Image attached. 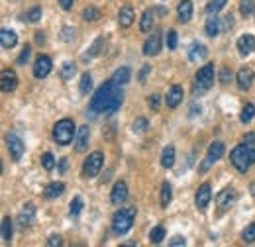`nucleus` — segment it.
I'll return each instance as SVG.
<instances>
[{
	"label": "nucleus",
	"instance_id": "c9c22d12",
	"mask_svg": "<svg viewBox=\"0 0 255 247\" xmlns=\"http://www.w3.org/2000/svg\"><path fill=\"white\" fill-rule=\"evenodd\" d=\"M102 43H104V37H98L95 43H93V47L89 49V53H87V55H83V59H85V61H89V59L96 57V55L100 53V47H102Z\"/></svg>",
	"mask_w": 255,
	"mask_h": 247
},
{
	"label": "nucleus",
	"instance_id": "a878e982",
	"mask_svg": "<svg viewBox=\"0 0 255 247\" xmlns=\"http://www.w3.org/2000/svg\"><path fill=\"white\" fill-rule=\"evenodd\" d=\"M161 165H163L165 169H171V167L175 165V147H173V145H167V147L163 149V153H161Z\"/></svg>",
	"mask_w": 255,
	"mask_h": 247
},
{
	"label": "nucleus",
	"instance_id": "2eb2a0df",
	"mask_svg": "<svg viewBox=\"0 0 255 247\" xmlns=\"http://www.w3.org/2000/svg\"><path fill=\"white\" fill-rule=\"evenodd\" d=\"M133 20H135L133 8H131L129 4H124V6L120 8V12H118V24H120V28H129V26L133 24Z\"/></svg>",
	"mask_w": 255,
	"mask_h": 247
},
{
	"label": "nucleus",
	"instance_id": "7ed1b4c3",
	"mask_svg": "<svg viewBox=\"0 0 255 247\" xmlns=\"http://www.w3.org/2000/svg\"><path fill=\"white\" fill-rule=\"evenodd\" d=\"M73 135H75V122L63 118L55 124L53 127V139L59 143V145H69L73 141Z\"/></svg>",
	"mask_w": 255,
	"mask_h": 247
},
{
	"label": "nucleus",
	"instance_id": "5701e85b",
	"mask_svg": "<svg viewBox=\"0 0 255 247\" xmlns=\"http://www.w3.org/2000/svg\"><path fill=\"white\" fill-rule=\"evenodd\" d=\"M0 41H2V47L4 49H12L18 43V35L12 30H2L0 31Z\"/></svg>",
	"mask_w": 255,
	"mask_h": 247
},
{
	"label": "nucleus",
	"instance_id": "9d476101",
	"mask_svg": "<svg viewBox=\"0 0 255 247\" xmlns=\"http://www.w3.org/2000/svg\"><path fill=\"white\" fill-rule=\"evenodd\" d=\"M51 67H53V63L51 59L47 57V55H39L35 63H33V77L35 79H43V77H47L49 73H51Z\"/></svg>",
	"mask_w": 255,
	"mask_h": 247
},
{
	"label": "nucleus",
	"instance_id": "603ef678",
	"mask_svg": "<svg viewBox=\"0 0 255 247\" xmlns=\"http://www.w3.org/2000/svg\"><path fill=\"white\" fill-rule=\"evenodd\" d=\"M159 106H161V96L159 94H151V96H149V108L157 112V110H159Z\"/></svg>",
	"mask_w": 255,
	"mask_h": 247
},
{
	"label": "nucleus",
	"instance_id": "6e6d98bb",
	"mask_svg": "<svg viewBox=\"0 0 255 247\" xmlns=\"http://www.w3.org/2000/svg\"><path fill=\"white\" fill-rule=\"evenodd\" d=\"M57 2H59V6H61L63 10H71V8H73V2H75V0H57Z\"/></svg>",
	"mask_w": 255,
	"mask_h": 247
},
{
	"label": "nucleus",
	"instance_id": "49530a36",
	"mask_svg": "<svg viewBox=\"0 0 255 247\" xmlns=\"http://www.w3.org/2000/svg\"><path fill=\"white\" fill-rule=\"evenodd\" d=\"M167 47L177 49V31L175 30H169V33H167Z\"/></svg>",
	"mask_w": 255,
	"mask_h": 247
},
{
	"label": "nucleus",
	"instance_id": "c85d7f7f",
	"mask_svg": "<svg viewBox=\"0 0 255 247\" xmlns=\"http://www.w3.org/2000/svg\"><path fill=\"white\" fill-rule=\"evenodd\" d=\"M255 118V104L252 102H248L246 106H244V110H242V116H240V120L242 124H250L252 120Z\"/></svg>",
	"mask_w": 255,
	"mask_h": 247
},
{
	"label": "nucleus",
	"instance_id": "4c0bfd02",
	"mask_svg": "<svg viewBox=\"0 0 255 247\" xmlns=\"http://www.w3.org/2000/svg\"><path fill=\"white\" fill-rule=\"evenodd\" d=\"M83 18L87 22H96V20H100V12L96 8H93V6H89V8L83 10Z\"/></svg>",
	"mask_w": 255,
	"mask_h": 247
},
{
	"label": "nucleus",
	"instance_id": "1a4fd4ad",
	"mask_svg": "<svg viewBox=\"0 0 255 247\" xmlns=\"http://www.w3.org/2000/svg\"><path fill=\"white\" fill-rule=\"evenodd\" d=\"M16 87H18L16 73L12 69H4L2 75H0V89H2V93H12V91H16Z\"/></svg>",
	"mask_w": 255,
	"mask_h": 247
},
{
	"label": "nucleus",
	"instance_id": "423d86ee",
	"mask_svg": "<svg viewBox=\"0 0 255 247\" xmlns=\"http://www.w3.org/2000/svg\"><path fill=\"white\" fill-rule=\"evenodd\" d=\"M102 163H104V155L100 153V151L91 153L85 159V163H83V177H85V179L96 177V175L100 173V169H102Z\"/></svg>",
	"mask_w": 255,
	"mask_h": 247
},
{
	"label": "nucleus",
	"instance_id": "58836bf2",
	"mask_svg": "<svg viewBox=\"0 0 255 247\" xmlns=\"http://www.w3.org/2000/svg\"><path fill=\"white\" fill-rule=\"evenodd\" d=\"M93 89V79L89 73H83L81 77V94H89V91Z\"/></svg>",
	"mask_w": 255,
	"mask_h": 247
},
{
	"label": "nucleus",
	"instance_id": "864d4df0",
	"mask_svg": "<svg viewBox=\"0 0 255 247\" xmlns=\"http://www.w3.org/2000/svg\"><path fill=\"white\" fill-rule=\"evenodd\" d=\"M187 244V240L185 238H181V236H175L171 242H169V246H173V247H177V246H185Z\"/></svg>",
	"mask_w": 255,
	"mask_h": 247
},
{
	"label": "nucleus",
	"instance_id": "4be33fe9",
	"mask_svg": "<svg viewBox=\"0 0 255 247\" xmlns=\"http://www.w3.org/2000/svg\"><path fill=\"white\" fill-rule=\"evenodd\" d=\"M129 77H131V71H129L128 67H120V69H116V71H114L112 81H114L118 87H124V85L129 83Z\"/></svg>",
	"mask_w": 255,
	"mask_h": 247
},
{
	"label": "nucleus",
	"instance_id": "5fc2aeb1",
	"mask_svg": "<svg viewBox=\"0 0 255 247\" xmlns=\"http://www.w3.org/2000/svg\"><path fill=\"white\" fill-rule=\"evenodd\" d=\"M63 244V240L59 238V236H51L49 240H47V246L49 247H55V246H61Z\"/></svg>",
	"mask_w": 255,
	"mask_h": 247
},
{
	"label": "nucleus",
	"instance_id": "8fccbe9b",
	"mask_svg": "<svg viewBox=\"0 0 255 247\" xmlns=\"http://www.w3.org/2000/svg\"><path fill=\"white\" fill-rule=\"evenodd\" d=\"M151 73V65H141V71H139V75H137V79H139V83H145V79H147V75Z\"/></svg>",
	"mask_w": 255,
	"mask_h": 247
},
{
	"label": "nucleus",
	"instance_id": "09e8293b",
	"mask_svg": "<svg viewBox=\"0 0 255 247\" xmlns=\"http://www.w3.org/2000/svg\"><path fill=\"white\" fill-rule=\"evenodd\" d=\"M30 55H32V47H30V45H26V47L22 49V53H20V57H18V63H20V65H24V63H28V59H30Z\"/></svg>",
	"mask_w": 255,
	"mask_h": 247
},
{
	"label": "nucleus",
	"instance_id": "393cba45",
	"mask_svg": "<svg viewBox=\"0 0 255 247\" xmlns=\"http://www.w3.org/2000/svg\"><path fill=\"white\" fill-rule=\"evenodd\" d=\"M63 192H65V185H63V183H51V185L45 186V190H43L45 198H49V200H53V198H59Z\"/></svg>",
	"mask_w": 255,
	"mask_h": 247
},
{
	"label": "nucleus",
	"instance_id": "f03ea898",
	"mask_svg": "<svg viewBox=\"0 0 255 247\" xmlns=\"http://www.w3.org/2000/svg\"><path fill=\"white\" fill-rule=\"evenodd\" d=\"M133 218H135V208H122V210H118L114 214V218H112V230H114V234H118V236L128 234L131 230Z\"/></svg>",
	"mask_w": 255,
	"mask_h": 247
},
{
	"label": "nucleus",
	"instance_id": "6ab92c4d",
	"mask_svg": "<svg viewBox=\"0 0 255 247\" xmlns=\"http://www.w3.org/2000/svg\"><path fill=\"white\" fill-rule=\"evenodd\" d=\"M177 14H179V22L187 24L192 18V2L191 0H181L177 6Z\"/></svg>",
	"mask_w": 255,
	"mask_h": 247
},
{
	"label": "nucleus",
	"instance_id": "ea45409f",
	"mask_svg": "<svg viewBox=\"0 0 255 247\" xmlns=\"http://www.w3.org/2000/svg\"><path fill=\"white\" fill-rule=\"evenodd\" d=\"M77 73V67H75V63H63V67H61V79H71L73 75Z\"/></svg>",
	"mask_w": 255,
	"mask_h": 247
},
{
	"label": "nucleus",
	"instance_id": "72a5a7b5",
	"mask_svg": "<svg viewBox=\"0 0 255 247\" xmlns=\"http://www.w3.org/2000/svg\"><path fill=\"white\" fill-rule=\"evenodd\" d=\"M149 240H151V244H161L165 240V228L163 226H155L149 232Z\"/></svg>",
	"mask_w": 255,
	"mask_h": 247
},
{
	"label": "nucleus",
	"instance_id": "f704fd0d",
	"mask_svg": "<svg viewBox=\"0 0 255 247\" xmlns=\"http://www.w3.org/2000/svg\"><path fill=\"white\" fill-rule=\"evenodd\" d=\"M81 210H83V198H81V196H75V198L71 200V210H69V216L77 218L79 214H81Z\"/></svg>",
	"mask_w": 255,
	"mask_h": 247
},
{
	"label": "nucleus",
	"instance_id": "c756f323",
	"mask_svg": "<svg viewBox=\"0 0 255 247\" xmlns=\"http://www.w3.org/2000/svg\"><path fill=\"white\" fill-rule=\"evenodd\" d=\"M244 145H246L248 153H250V157H252V161L255 163V133L254 131L246 133V137H244Z\"/></svg>",
	"mask_w": 255,
	"mask_h": 247
},
{
	"label": "nucleus",
	"instance_id": "b1692460",
	"mask_svg": "<svg viewBox=\"0 0 255 247\" xmlns=\"http://www.w3.org/2000/svg\"><path fill=\"white\" fill-rule=\"evenodd\" d=\"M206 53H208L206 45H202V43H192L191 49H189V59L196 63V61H200V59H204Z\"/></svg>",
	"mask_w": 255,
	"mask_h": 247
},
{
	"label": "nucleus",
	"instance_id": "0eeeda50",
	"mask_svg": "<svg viewBox=\"0 0 255 247\" xmlns=\"http://www.w3.org/2000/svg\"><path fill=\"white\" fill-rule=\"evenodd\" d=\"M224 155V143L222 141H214V143H210V147H208V153H206V159L200 163V167H198V171L200 173H206L220 157Z\"/></svg>",
	"mask_w": 255,
	"mask_h": 247
},
{
	"label": "nucleus",
	"instance_id": "dca6fc26",
	"mask_svg": "<svg viewBox=\"0 0 255 247\" xmlns=\"http://www.w3.org/2000/svg\"><path fill=\"white\" fill-rule=\"evenodd\" d=\"M254 81H255V75L250 67L240 69V73H238V87H240L242 91H248V89L252 87Z\"/></svg>",
	"mask_w": 255,
	"mask_h": 247
},
{
	"label": "nucleus",
	"instance_id": "13d9d810",
	"mask_svg": "<svg viewBox=\"0 0 255 247\" xmlns=\"http://www.w3.org/2000/svg\"><path fill=\"white\" fill-rule=\"evenodd\" d=\"M67 167H69V159L63 157V159L59 161V173H65V171H67Z\"/></svg>",
	"mask_w": 255,
	"mask_h": 247
},
{
	"label": "nucleus",
	"instance_id": "6e6552de",
	"mask_svg": "<svg viewBox=\"0 0 255 247\" xmlns=\"http://www.w3.org/2000/svg\"><path fill=\"white\" fill-rule=\"evenodd\" d=\"M6 147H8V151H10L14 161L22 159V155H24V141L16 133H8L6 135Z\"/></svg>",
	"mask_w": 255,
	"mask_h": 247
},
{
	"label": "nucleus",
	"instance_id": "bb28decb",
	"mask_svg": "<svg viewBox=\"0 0 255 247\" xmlns=\"http://www.w3.org/2000/svg\"><path fill=\"white\" fill-rule=\"evenodd\" d=\"M153 20H155V14H153V10H145L143 14H141V22H139V30L141 31H151L153 28Z\"/></svg>",
	"mask_w": 255,
	"mask_h": 247
},
{
	"label": "nucleus",
	"instance_id": "a211bd4d",
	"mask_svg": "<svg viewBox=\"0 0 255 247\" xmlns=\"http://www.w3.org/2000/svg\"><path fill=\"white\" fill-rule=\"evenodd\" d=\"M165 102H167L169 108H177V106L183 102V89H181L179 85H173V87L169 89V93H167Z\"/></svg>",
	"mask_w": 255,
	"mask_h": 247
},
{
	"label": "nucleus",
	"instance_id": "412c9836",
	"mask_svg": "<svg viewBox=\"0 0 255 247\" xmlns=\"http://www.w3.org/2000/svg\"><path fill=\"white\" fill-rule=\"evenodd\" d=\"M234 200H236V190L234 188H224L222 192H218V196H216V204L220 208H228Z\"/></svg>",
	"mask_w": 255,
	"mask_h": 247
},
{
	"label": "nucleus",
	"instance_id": "f3484780",
	"mask_svg": "<svg viewBox=\"0 0 255 247\" xmlns=\"http://www.w3.org/2000/svg\"><path fill=\"white\" fill-rule=\"evenodd\" d=\"M238 49H240L242 55H250V53H254L255 51V35H252V33L242 35V37L238 39Z\"/></svg>",
	"mask_w": 255,
	"mask_h": 247
},
{
	"label": "nucleus",
	"instance_id": "79ce46f5",
	"mask_svg": "<svg viewBox=\"0 0 255 247\" xmlns=\"http://www.w3.org/2000/svg\"><path fill=\"white\" fill-rule=\"evenodd\" d=\"M147 129H149V122L145 118H135V122H133V131L135 133H143Z\"/></svg>",
	"mask_w": 255,
	"mask_h": 247
},
{
	"label": "nucleus",
	"instance_id": "7c9ffc66",
	"mask_svg": "<svg viewBox=\"0 0 255 247\" xmlns=\"http://www.w3.org/2000/svg\"><path fill=\"white\" fill-rule=\"evenodd\" d=\"M12 240V220L10 218H4L2 220V242L8 244Z\"/></svg>",
	"mask_w": 255,
	"mask_h": 247
},
{
	"label": "nucleus",
	"instance_id": "39448f33",
	"mask_svg": "<svg viewBox=\"0 0 255 247\" xmlns=\"http://www.w3.org/2000/svg\"><path fill=\"white\" fill-rule=\"evenodd\" d=\"M230 161H232V165H234L240 173H248V169L254 165V161H252V157H250V153H248V149H246V145H244V143L232 149V153H230Z\"/></svg>",
	"mask_w": 255,
	"mask_h": 247
},
{
	"label": "nucleus",
	"instance_id": "aec40b11",
	"mask_svg": "<svg viewBox=\"0 0 255 247\" xmlns=\"http://www.w3.org/2000/svg\"><path fill=\"white\" fill-rule=\"evenodd\" d=\"M33 216H35V206H33V204H26V206L22 208L20 216H18V224H20L22 228H28L33 222Z\"/></svg>",
	"mask_w": 255,
	"mask_h": 247
},
{
	"label": "nucleus",
	"instance_id": "f257e3e1",
	"mask_svg": "<svg viewBox=\"0 0 255 247\" xmlns=\"http://www.w3.org/2000/svg\"><path fill=\"white\" fill-rule=\"evenodd\" d=\"M122 102H124V94L120 91V87L110 79V81H106L95 93L89 110H91L93 116H96V114L112 116V114H116L120 110Z\"/></svg>",
	"mask_w": 255,
	"mask_h": 247
},
{
	"label": "nucleus",
	"instance_id": "cd10ccee",
	"mask_svg": "<svg viewBox=\"0 0 255 247\" xmlns=\"http://www.w3.org/2000/svg\"><path fill=\"white\" fill-rule=\"evenodd\" d=\"M204 30H206V35H210V37H216V35H218V31L222 30V28H220V20L216 18V14H214L212 18L206 20Z\"/></svg>",
	"mask_w": 255,
	"mask_h": 247
},
{
	"label": "nucleus",
	"instance_id": "c03bdc74",
	"mask_svg": "<svg viewBox=\"0 0 255 247\" xmlns=\"http://www.w3.org/2000/svg\"><path fill=\"white\" fill-rule=\"evenodd\" d=\"M41 165H43V169L51 171V169L55 167V157H53L51 153H43V157H41Z\"/></svg>",
	"mask_w": 255,
	"mask_h": 247
},
{
	"label": "nucleus",
	"instance_id": "a19ab883",
	"mask_svg": "<svg viewBox=\"0 0 255 247\" xmlns=\"http://www.w3.org/2000/svg\"><path fill=\"white\" fill-rule=\"evenodd\" d=\"M242 238H244V242H246V244H254L255 242V222L254 224H250V226L244 230Z\"/></svg>",
	"mask_w": 255,
	"mask_h": 247
},
{
	"label": "nucleus",
	"instance_id": "4468645a",
	"mask_svg": "<svg viewBox=\"0 0 255 247\" xmlns=\"http://www.w3.org/2000/svg\"><path fill=\"white\" fill-rule=\"evenodd\" d=\"M128 198V186L124 181H118L114 188H112V194H110V200H112V204H116V206H120V204H124Z\"/></svg>",
	"mask_w": 255,
	"mask_h": 247
},
{
	"label": "nucleus",
	"instance_id": "ddd939ff",
	"mask_svg": "<svg viewBox=\"0 0 255 247\" xmlns=\"http://www.w3.org/2000/svg\"><path fill=\"white\" fill-rule=\"evenodd\" d=\"M89 139H91V129L89 125H83L77 129V139H75V149L79 153H83L87 147H89Z\"/></svg>",
	"mask_w": 255,
	"mask_h": 247
},
{
	"label": "nucleus",
	"instance_id": "9b49d317",
	"mask_svg": "<svg viewBox=\"0 0 255 247\" xmlns=\"http://www.w3.org/2000/svg\"><path fill=\"white\" fill-rule=\"evenodd\" d=\"M212 200V188L208 183H204V185L198 186V190H196V196H194V202H196V208L198 210H206V206H208V202Z\"/></svg>",
	"mask_w": 255,
	"mask_h": 247
},
{
	"label": "nucleus",
	"instance_id": "de8ad7c7",
	"mask_svg": "<svg viewBox=\"0 0 255 247\" xmlns=\"http://www.w3.org/2000/svg\"><path fill=\"white\" fill-rule=\"evenodd\" d=\"M61 39H63L65 43H71L75 39V30L73 28H63L61 30Z\"/></svg>",
	"mask_w": 255,
	"mask_h": 247
},
{
	"label": "nucleus",
	"instance_id": "4d7b16f0",
	"mask_svg": "<svg viewBox=\"0 0 255 247\" xmlns=\"http://www.w3.org/2000/svg\"><path fill=\"white\" fill-rule=\"evenodd\" d=\"M35 43H39V45L45 43V33L43 31H35Z\"/></svg>",
	"mask_w": 255,
	"mask_h": 247
},
{
	"label": "nucleus",
	"instance_id": "37998d69",
	"mask_svg": "<svg viewBox=\"0 0 255 247\" xmlns=\"http://www.w3.org/2000/svg\"><path fill=\"white\" fill-rule=\"evenodd\" d=\"M26 20H28V22H32V24L39 22V20H41V8H39V6H33L32 10L26 14Z\"/></svg>",
	"mask_w": 255,
	"mask_h": 247
},
{
	"label": "nucleus",
	"instance_id": "bf43d9fd",
	"mask_svg": "<svg viewBox=\"0 0 255 247\" xmlns=\"http://www.w3.org/2000/svg\"><path fill=\"white\" fill-rule=\"evenodd\" d=\"M196 112H200V106H196V104H192V108H191V116H196Z\"/></svg>",
	"mask_w": 255,
	"mask_h": 247
},
{
	"label": "nucleus",
	"instance_id": "473e14b6",
	"mask_svg": "<svg viewBox=\"0 0 255 247\" xmlns=\"http://www.w3.org/2000/svg\"><path fill=\"white\" fill-rule=\"evenodd\" d=\"M240 12H242V16H252L255 14V0H242L240 2Z\"/></svg>",
	"mask_w": 255,
	"mask_h": 247
},
{
	"label": "nucleus",
	"instance_id": "3c124183",
	"mask_svg": "<svg viewBox=\"0 0 255 247\" xmlns=\"http://www.w3.org/2000/svg\"><path fill=\"white\" fill-rule=\"evenodd\" d=\"M230 81H232V71H230L228 67H222V69H220V83L228 85Z\"/></svg>",
	"mask_w": 255,
	"mask_h": 247
},
{
	"label": "nucleus",
	"instance_id": "f8f14e48",
	"mask_svg": "<svg viewBox=\"0 0 255 247\" xmlns=\"http://www.w3.org/2000/svg\"><path fill=\"white\" fill-rule=\"evenodd\" d=\"M161 45H163V39H161V33H151V37L143 43V53L149 57V55H157L161 51Z\"/></svg>",
	"mask_w": 255,
	"mask_h": 247
},
{
	"label": "nucleus",
	"instance_id": "a18cd8bd",
	"mask_svg": "<svg viewBox=\"0 0 255 247\" xmlns=\"http://www.w3.org/2000/svg\"><path fill=\"white\" fill-rule=\"evenodd\" d=\"M232 26H234V16L232 14H226L222 20H220V28H222V31H228Z\"/></svg>",
	"mask_w": 255,
	"mask_h": 247
},
{
	"label": "nucleus",
	"instance_id": "e433bc0d",
	"mask_svg": "<svg viewBox=\"0 0 255 247\" xmlns=\"http://www.w3.org/2000/svg\"><path fill=\"white\" fill-rule=\"evenodd\" d=\"M226 2H228V0H210V2L206 4V12H208V14H218L224 6H226Z\"/></svg>",
	"mask_w": 255,
	"mask_h": 247
},
{
	"label": "nucleus",
	"instance_id": "2f4dec72",
	"mask_svg": "<svg viewBox=\"0 0 255 247\" xmlns=\"http://www.w3.org/2000/svg\"><path fill=\"white\" fill-rule=\"evenodd\" d=\"M171 196H173V194H171V185L165 181V183L161 185V206H163V208H167V206H169Z\"/></svg>",
	"mask_w": 255,
	"mask_h": 247
},
{
	"label": "nucleus",
	"instance_id": "20e7f679",
	"mask_svg": "<svg viewBox=\"0 0 255 247\" xmlns=\"http://www.w3.org/2000/svg\"><path fill=\"white\" fill-rule=\"evenodd\" d=\"M194 79H196V83H194V94L206 93L212 87V83H214V65L208 63L202 69H198V73H196Z\"/></svg>",
	"mask_w": 255,
	"mask_h": 247
}]
</instances>
